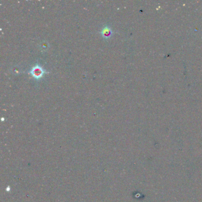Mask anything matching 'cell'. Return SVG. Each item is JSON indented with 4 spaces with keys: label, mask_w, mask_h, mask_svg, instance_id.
<instances>
[{
    "label": "cell",
    "mask_w": 202,
    "mask_h": 202,
    "mask_svg": "<svg viewBox=\"0 0 202 202\" xmlns=\"http://www.w3.org/2000/svg\"><path fill=\"white\" fill-rule=\"evenodd\" d=\"M102 37L105 39H109L112 37L113 34V32L111 28L109 27L108 26H106L102 28L101 32H100Z\"/></svg>",
    "instance_id": "cell-2"
},
{
    "label": "cell",
    "mask_w": 202,
    "mask_h": 202,
    "mask_svg": "<svg viewBox=\"0 0 202 202\" xmlns=\"http://www.w3.org/2000/svg\"><path fill=\"white\" fill-rule=\"evenodd\" d=\"M29 73L32 75V76L34 78L40 79L44 76L45 74L48 73V72L42 67L36 65L32 68V69L29 72Z\"/></svg>",
    "instance_id": "cell-1"
}]
</instances>
